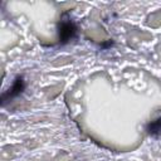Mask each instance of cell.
I'll return each mask as SVG.
<instances>
[{"label":"cell","mask_w":161,"mask_h":161,"mask_svg":"<svg viewBox=\"0 0 161 161\" xmlns=\"http://www.w3.org/2000/svg\"><path fill=\"white\" fill-rule=\"evenodd\" d=\"M77 34V25L74 24V21L70 19L69 14L67 11H64L59 19L58 23V39H59V44L64 45L67 43H69Z\"/></svg>","instance_id":"1"},{"label":"cell","mask_w":161,"mask_h":161,"mask_svg":"<svg viewBox=\"0 0 161 161\" xmlns=\"http://www.w3.org/2000/svg\"><path fill=\"white\" fill-rule=\"evenodd\" d=\"M24 88H25L24 78H23L21 75L16 77V78L14 79L13 86H11V87L5 92V93H3V96H1V103H3V104H5L8 101H10V99H13V98L18 97V96L24 91Z\"/></svg>","instance_id":"2"},{"label":"cell","mask_w":161,"mask_h":161,"mask_svg":"<svg viewBox=\"0 0 161 161\" xmlns=\"http://www.w3.org/2000/svg\"><path fill=\"white\" fill-rule=\"evenodd\" d=\"M147 132L151 136H157L161 133V118H157L153 122H150L147 125Z\"/></svg>","instance_id":"3"}]
</instances>
